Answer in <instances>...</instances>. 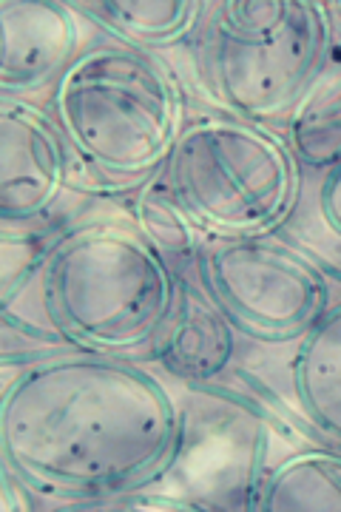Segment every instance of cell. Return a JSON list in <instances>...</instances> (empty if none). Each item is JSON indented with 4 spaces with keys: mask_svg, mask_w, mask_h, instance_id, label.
<instances>
[{
    "mask_svg": "<svg viewBox=\"0 0 341 512\" xmlns=\"http://www.w3.org/2000/svg\"><path fill=\"white\" fill-rule=\"evenodd\" d=\"M290 348L279 396L316 439L341 450V299Z\"/></svg>",
    "mask_w": 341,
    "mask_h": 512,
    "instance_id": "9",
    "label": "cell"
},
{
    "mask_svg": "<svg viewBox=\"0 0 341 512\" xmlns=\"http://www.w3.org/2000/svg\"><path fill=\"white\" fill-rule=\"evenodd\" d=\"M46 109L72 148L80 191L126 200L165 171L191 120L177 72L108 35L54 80Z\"/></svg>",
    "mask_w": 341,
    "mask_h": 512,
    "instance_id": "3",
    "label": "cell"
},
{
    "mask_svg": "<svg viewBox=\"0 0 341 512\" xmlns=\"http://www.w3.org/2000/svg\"><path fill=\"white\" fill-rule=\"evenodd\" d=\"M185 274L145 239L128 205L80 211L43 237L35 268L0 296V319L49 353L157 362Z\"/></svg>",
    "mask_w": 341,
    "mask_h": 512,
    "instance_id": "2",
    "label": "cell"
},
{
    "mask_svg": "<svg viewBox=\"0 0 341 512\" xmlns=\"http://www.w3.org/2000/svg\"><path fill=\"white\" fill-rule=\"evenodd\" d=\"M188 427L180 396L143 362L63 350L3 384L0 458L37 504H128L177 470Z\"/></svg>",
    "mask_w": 341,
    "mask_h": 512,
    "instance_id": "1",
    "label": "cell"
},
{
    "mask_svg": "<svg viewBox=\"0 0 341 512\" xmlns=\"http://www.w3.org/2000/svg\"><path fill=\"white\" fill-rule=\"evenodd\" d=\"M248 510H341V450L319 441L265 461Z\"/></svg>",
    "mask_w": 341,
    "mask_h": 512,
    "instance_id": "11",
    "label": "cell"
},
{
    "mask_svg": "<svg viewBox=\"0 0 341 512\" xmlns=\"http://www.w3.org/2000/svg\"><path fill=\"white\" fill-rule=\"evenodd\" d=\"M162 180L202 242H234L282 234L307 171L285 134L214 109L191 114Z\"/></svg>",
    "mask_w": 341,
    "mask_h": 512,
    "instance_id": "5",
    "label": "cell"
},
{
    "mask_svg": "<svg viewBox=\"0 0 341 512\" xmlns=\"http://www.w3.org/2000/svg\"><path fill=\"white\" fill-rule=\"evenodd\" d=\"M236 333L225 313L199 285L194 271L185 274L180 308L157 350L160 367L182 382L211 384L222 379L236 356Z\"/></svg>",
    "mask_w": 341,
    "mask_h": 512,
    "instance_id": "10",
    "label": "cell"
},
{
    "mask_svg": "<svg viewBox=\"0 0 341 512\" xmlns=\"http://www.w3.org/2000/svg\"><path fill=\"white\" fill-rule=\"evenodd\" d=\"M290 242L313 256L330 279L341 282V163L322 171L285 228Z\"/></svg>",
    "mask_w": 341,
    "mask_h": 512,
    "instance_id": "14",
    "label": "cell"
},
{
    "mask_svg": "<svg viewBox=\"0 0 341 512\" xmlns=\"http://www.w3.org/2000/svg\"><path fill=\"white\" fill-rule=\"evenodd\" d=\"M72 191H80L72 148L46 103L0 94V237H49L69 220Z\"/></svg>",
    "mask_w": 341,
    "mask_h": 512,
    "instance_id": "7",
    "label": "cell"
},
{
    "mask_svg": "<svg viewBox=\"0 0 341 512\" xmlns=\"http://www.w3.org/2000/svg\"><path fill=\"white\" fill-rule=\"evenodd\" d=\"M126 205L134 222L140 225L145 239L177 271H182V274L194 271V262H197L199 248H202V237L197 234V228L191 225V220L182 214V208L174 200V194L168 191L162 174L145 188H140L134 197H128Z\"/></svg>",
    "mask_w": 341,
    "mask_h": 512,
    "instance_id": "15",
    "label": "cell"
},
{
    "mask_svg": "<svg viewBox=\"0 0 341 512\" xmlns=\"http://www.w3.org/2000/svg\"><path fill=\"white\" fill-rule=\"evenodd\" d=\"M285 140L305 171L322 174L341 163V26L324 60L322 72L310 83L305 97L290 117Z\"/></svg>",
    "mask_w": 341,
    "mask_h": 512,
    "instance_id": "13",
    "label": "cell"
},
{
    "mask_svg": "<svg viewBox=\"0 0 341 512\" xmlns=\"http://www.w3.org/2000/svg\"><path fill=\"white\" fill-rule=\"evenodd\" d=\"M0 29V94L15 97L52 89L54 80L89 43L83 40L80 12L72 3L57 0H3Z\"/></svg>",
    "mask_w": 341,
    "mask_h": 512,
    "instance_id": "8",
    "label": "cell"
},
{
    "mask_svg": "<svg viewBox=\"0 0 341 512\" xmlns=\"http://www.w3.org/2000/svg\"><path fill=\"white\" fill-rule=\"evenodd\" d=\"M330 9H333V18L339 20V26H341V0H336V3H330Z\"/></svg>",
    "mask_w": 341,
    "mask_h": 512,
    "instance_id": "16",
    "label": "cell"
},
{
    "mask_svg": "<svg viewBox=\"0 0 341 512\" xmlns=\"http://www.w3.org/2000/svg\"><path fill=\"white\" fill-rule=\"evenodd\" d=\"M72 6L108 37L151 55L194 40L208 12L202 0H91Z\"/></svg>",
    "mask_w": 341,
    "mask_h": 512,
    "instance_id": "12",
    "label": "cell"
},
{
    "mask_svg": "<svg viewBox=\"0 0 341 512\" xmlns=\"http://www.w3.org/2000/svg\"><path fill=\"white\" fill-rule=\"evenodd\" d=\"M194 274L239 336L273 348L305 339L336 302L322 265L276 234L202 242Z\"/></svg>",
    "mask_w": 341,
    "mask_h": 512,
    "instance_id": "6",
    "label": "cell"
},
{
    "mask_svg": "<svg viewBox=\"0 0 341 512\" xmlns=\"http://www.w3.org/2000/svg\"><path fill=\"white\" fill-rule=\"evenodd\" d=\"M197 77L211 106L285 134L336 40L324 0L208 3L197 32Z\"/></svg>",
    "mask_w": 341,
    "mask_h": 512,
    "instance_id": "4",
    "label": "cell"
}]
</instances>
